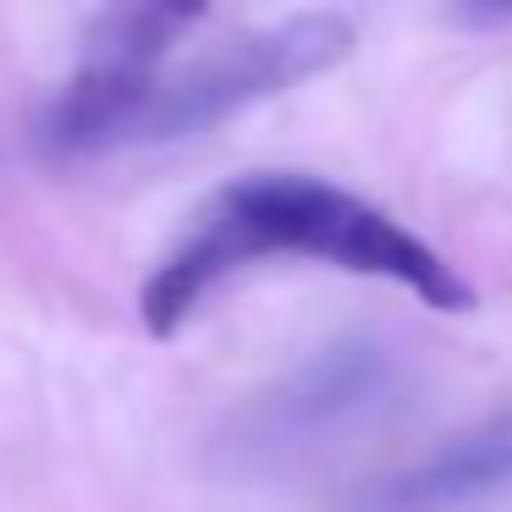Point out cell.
Returning <instances> with one entry per match:
<instances>
[{"label": "cell", "instance_id": "cell-4", "mask_svg": "<svg viewBox=\"0 0 512 512\" xmlns=\"http://www.w3.org/2000/svg\"><path fill=\"white\" fill-rule=\"evenodd\" d=\"M468 23H507L512 17V0H457Z\"/></svg>", "mask_w": 512, "mask_h": 512}, {"label": "cell", "instance_id": "cell-3", "mask_svg": "<svg viewBox=\"0 0 512 512\" xmlns=\"http://www.w3.org/2000/svg\"><path fill=\"white\" fill-rule=\"evenodd\" d=\"M210 0H111L89 39L83 72H111V78H149L166 67V50L188 34Z\"/></svg>", "mask_w": 512, "mask_h": 512}, {"label": "cell", "instance_id": "cell-1", "mask_svg": "<svg viewBox=\"0 0 512 512\" xmlns=\"http://www.w3.org/2000/svg\"><path fill=\"white\" fill-rule=\"evenodd\" d=\"M259 259H314L347 276L408 287L419 303L441 314L474 309V287L463 281V270H452L419 232L391 221L369 199L325 177H303V171H248L204 204L188 237L144 281L138 292L144 331L160 342L177 336L188 314L204 303V292Z\"/></svg>", "mask_w": 512, "mask_h": 512}, {"label": "cell", "instance_id": "cell-2", "mask_svg": "<svg viewBox=\"0 0 512 512\" xmlns=\"http://www.w3.org/2000/svg\"><path fill=\"white\" fill-rule=\"evenodd\" d=\"M347 50H353V23L342 12H298L149 78L78 72L39 116V144L56 155H100L122 144L199 138L243 116L248 105L331 72L336 61H347Z\"/></svg>", "mask_w": 512, "mask_h": 512}]
</instances>
